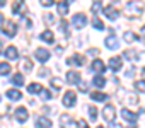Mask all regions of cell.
Here are the masks:
<instances>
[{
    "label": "cell",
    "instance_id": "6da1fadb",
    "mask_svg": "<svg viewBox=\"0 0 145 128\" xmlns=\"http://www.w3.org/2000/svg\"><path fill=\"white\" fill-rule=\"evenodd\" d=\"M143 7H145V4H143V0H131V2H128L126 4V16H133V17H138V16H142V12H143Z\"/></svg>",
    "mask_w": 145,
    "mask_h": 128
},
{
    "label": "cell",
    "instance_id": "7a4b0ae2",
    "mask_svg": "<svg viewBox=\"0 0 145 128\" xmlns=\"http://www.w3.org/2000/svg\"><path fill=\"white\" fill-rule=\"evenodd\" d=\"M103 116H104V120H106L108 123H113V121H114V116H116V109H114V106H111V104L104 106V109H103Z\"/></svg>",
    "mask_w": 145,
    "mask_h": 128
},
{
    "label": "cell",
    "instance_id": "3957f363",
    "mask_svg": "<svg viewBox=\"0 0 145 128\" xmlns=\"http://www.w3.org/2000/svg\"><path fill=\"white\" fill-rule=\"evenodd\" d=\"M67 63H68V65H75V67H80V65H86V58H84L82 55L75 53V55H72V56L67 60Z\"/></svg>",
    "mask_w": 145,
    "mask_h": 128
},
{
    "label": "cell",
    "instance_id": "277c9868",
    "mask_svg": "<svg viewBox=\"0 0 145 128\" xmlns=\"http://www.w3.org/2000/svg\"><path fill=\"white\" fill-rule=\"evenodd\" d=\"M75 99H77V94H75L74 91H67L65 96H63V104H65L67 108H72V106L75 104Z\"/></svg>",
    "mask_w": 145,
    "mask_h": 128
},
{
    "label": "cell",
    "instance_id": "5b68a950",
    "mask_svg": "<svg viewBox=\"0 0 145 128\" xmlns=\"http://www.w3.org/2000/svg\"><path fill=\"white\" fill-rule=\"evenodd\" d=\"M61 128H79V123H75L72 120V116L63 114L61 116Z\"/></svg>",
    "mask_w": 145,
    "mask_h": 128
},
{
    "label": "cell",
    "instance_id": "8992f818",
    "mask_svg": "<svg viewBox=\"0 0 145 128\" xmlns=\"http://www.w3.org/2000/svg\"><path fill=\"white\" fill-rule=\"evenodd\" d=\"M72 22H74L75 27L80 29V27H84V26L87 24V17H86V14L80 12V14H75V16H74V21H72Z\"/></svg>",
    "mask_w": 145,
    "mask_h": 128
},
{
    "label": "cell",
    "instance_id": "52a82bcc",
    "mask_svg": "<svg viewBox=\"0 0 145 128\" xmlns=\"http://www.w3.org/2000/svg\"><path fill=\"white\" fill-rule=\"evenodd\" d=\"M103 12H104V16H106L108 19H111V21H116V19L120 17V10H116L113 5H111V7H104Z\"/></svg>",
    "mask_w": 145,
    "mask_h": 128
},
{
    "label": "cell",
    "instance_id": "ba28073f",
    "mask_svg": "<svg viewBox=\"0 0 145 128\" xmlns=\"http://www.w3.org/2000/svg\"><path fill=\"white\" fill-rule=\"evenodd\" d=\"M27 118H29V113H27L26 108H17V109H16V120H17L19 123H26Z\"/></svg>",
    "mask_w": 145,
    "mask_h": 128
},
{
    "label": "cell",
    "instance_id": "9c48e42d",
    "mask_svg": "<svg viewBox=\"0 0 145 128\" xmlns=\"http://www.w3.org/2000/svg\"><path fill=\"white\" fill-rule=\"evenodd\" d=\"M4 33H5L9 38H14L16 33H17V24H16V22H7V24L4 26Z\"/></svg>",
    "mask_w": 145,
    "mask_h": 128
},
{
    "label": "cell",
    "instance_id": "30bf717a",
    "mask_svg": "<svg viewBox=\"0 0 145 128\" xmlns=\"http://www.w3.org/2000/svg\"><path fill=\"white\" fill-rule=\"evenodd\" d=\"M104 44H106L109 50H116V48L120 46V39H118L116 36H108V38L104 39Z\"/></svg>",
    "mask_w": 145,
    "mask_h": 128
},
{
    "label": "cell",
    "instance_id": "8fae6325",
    "mask_svg": "<svg viewBox=\"0 0 145 128\" xmlns=\"http://www.w3.org/2000/svg\"><path fill=\"white\" fill-rule=\"evenodd\" d=\"M121 65H123V60L120 58V56H113V58H109V69L111 70H120L121 69Z\"/></svg>",
    "mask_w": 145,
    "mask_h": 128
},
{
    "label": "cell",
    "instance_id": "7c38bea8",
    "mask_svg": "<svg viewBox=\"0 0 145 128\" xmlns=\"http://www.w3.org/2000/svg\"><path fill=\"white\" fill-rule=\"evenodd\" d=\"M34 56H36L39 61H46V60L50 58V51L44 50V48H38V50L34 51Z\"/></svg>",
    "mask_w": 145,
    "mask_h": 128
},
{
    "label": "cell",
    "instance_id": "4fadbf2b",
    "mask_svg": "<svg viewBox=\"0 0 145 128\" xmlns=\"http://www.w3.org/2000/svg\"><path fill=\"white\" fill-rule=\"evenodd\" d=\"M121 116H123L128 123H135V121H137V114H135V113H131V111H130V109H126V108H123V109H121Z\"/></svg>",
    "mask_w": 145,
    "mask_h": 128
},
{
    "label": "cell",
    "instance_id": "5bb4252c",
    "mask_svg": "<svg viewBox=\"0 0 145 128\" xmlns=\"http://www.w3.org/2000/svg\"><path fill=\"white\" fill-rule=\"evenodd\" d=\"M67 82H68V84H79V82H80V75H79V72L70 70V72L67 74Z\"/></svg>",
    "mask_w": 145,
    "mask_h": 128
},
{
    "label": "cell",
    "instance_id": "9a60e30c",
    "mask_svg": "<svg viewBox=\"0 0 145 128\" xmlns=\"http://www.w3.org/2000/svg\"><path fill=\"white\" fill-rule=\"evenodd\" d=\"M4 53H5L7 60H17V58H19V53H17V48H16V46H9Z\"/></svg>",
    "mask_w": 145,
    "mask_h": 128
},
{
    "label": "cell",
    "instance_id": "2e32d148",
    "mask_svg": "<svg viewBox=\"0 0 145 128\" xmlns=\"http://www.w3.org/2000/svg\"><path fill=\"white\" fill-rule=\"evenodd\" d=\"M36 128H50L51 126V120H48V118H36Z\"/></svg>",
    "mask_w": 145,
    "mask_h": 128
},
{
    "label": "cell",
    "instance_id": "e0dca14e",
    "mask_svg": "<svg viewBox=\"0 0 145 128\" xmlns=\"http://www.w3.org/2000/svg\"><path fill=\"white\" fill-rule=\"evenodd\" d=\"M39 38L44 41V43H55V36H53V33L48 29V31H43L41 34H39Z\"/></svg>",
    "mask_w": 145,
    "mask_h": 128
},
{
    "label": "cell",
    "instance_id": "ac0fdd59",
    "mask_svg": "<svg viewBox=\"0 0 145 128\" xmlns=\"http://www.w3.org/2000/svg\"><path fill=\"white\" fill-rule=\"evenodd\" d=\"M92 70H94V72H97V74H101V72H104V70H106V65H104L101 60H94V61H92Z\"/></svg>",
    "mask_w": 145,
    "mask_h": 128
},
{
    "label": "cell",
    "instance_id": "d6986e66",
    "mask_svg": "<svg viewBox=\"0 0 145 128\" xmlns=\"http://www.w3.org/2000/svg\"><path fill=\"white\" fill-rule=\"evenodd\" d=\"M7 97H9L10 101H19V99L22 97V94H21L17 89H9V91H7Z\"/></svg>",
    "mask_w": 145,
    "mask_h": 128
},
{
    "label": "cell",
    "instance_id": "ffe728a7",
    "mask_svg": "<svg viewBox=\"0 0 145 128\" xmlns=\"http://www.w3.org/2000/svg\"><path fill=\"white\" fill-rule=\"evenodd\" d=\"M41 91H43V87H41V84H38V82H33V84L27 86V92H31V94H39Z\"/></svg>",
    "mask_w": 145,
    "mask_h": 128
},
{
    "label": "cell",
    "instance_id": "44dd1931",
    "mask_svg": "<svg viewBox=\"0 0 145 128\" xmlns=\"http://www.w3.org/2000/svg\"><path fill=\"white\" fill-rule=\"evenodd\" d=\"M24 10V0H16L14 5H12V12L14 14H21Z\"/></svg>",
    "mask_w": 145,
    "mask_h": 128
},
{
    "label": "cell",
    "instance_id": "7402d4cb",
    "mask_svg": "<svg viewBox=\"0 0 145 128\" xmlns=\"http://www.w3.org/2000/svg\"><path fill=\"white\" fill-rule=\"evenodd\" d=\"M125 58H128L130 61H137V60H138L137 50H126V51H125Z\"/></svg>",
    "mask_w": 145,
    "mask_h": 128
},
{
    "label": "cell",
    "instance_id": "603a6c76",
    "mask_svg": "<svg viewBox=\"0 0 145 128\" xmlns=\"http://www.w3.org/2000/svg\"><path fill=\"white\" fill-rule=\"evenodd\" d=\"M123 38H125L126 43H131V41H137V39H138V36H137L133 31H126V33L123 34Z\"/></svg>",
    "mask_w": 145,
    "mask_h": 128
},
{
    "label": "cell",
    "instance_id": "cb8c5ba5",
    "mask_svg": "<svg viewBox=\"0 0 145 128\" xmlns=\"http://www.w3.org/2000/svg\"><path fill=\"white\" fill-rule=\"evenodd\" d=\"M92 82H94L96 87H104V86H106V79H104L103 75H96V77L92 79Z\"/></svg>",
    "mask_w": 145,
    "mask_h": 128
},
{
    "label": "cell",
    "instance_id": "d4e9b609",
    "mask_svg": "<svg viewBox=\"0 0 145 128\" xmlns=\"http://www.w3.org/2000/svg\"><path fill=\"white\" fill-rule=\"evenodd\" d=\"M10 65L9 63H5V61H0V74L2 75H7V74H10Z\"/></svg>",
    "mask_w": 145,
    "mask_h": 128
},
{
    "label": "cell",
    "instance_id": "484cf974",
    "mask_svg": "<svg viewBox=\"0 0 145 128\" xmlns=\"http://www.w3.org/2000/svg\"><path fill=\"white\" fill-rule=\"evenodd\" d=\"M21 69H22L24 72H31V70H33V63H31V60H29V58H24V60H22Z\"/></svg>",
    "mask_w": 145,
    "mask_h": 128
},
{
    "label": "cell",
    "instance_id": "4316f807",
    "mask_svg": "<svg viewBox=\"0 0 145 128\" xmlns=\"http://www.w3.org/2000/svg\"><path fill=\"white\" fill-rule=\"evenodd\" d=\"M67 12H68V4L67 2H58V14L65 16Z\"/></svg>",
    "mask_w": 145,
    "mask_h": 128
},
{
    "label": "cell",
    "instance_id": "83f0119b",
    "mask_svg": "<svg viewBox=\"0 0 145 128\" xmlns=\"http://www.w3.org/2000/svg\"><path fill=\"white\" fill-rule=\"evenodd\" d=\"M91 96H92L94 101H106L108 99V94L106 92H92Z\"/></svg>",
    "mask_w": 145,
    "mask_h": 128
},
{
    "label": "cell",
    "instance_id": "f1b7e54d",
    "mask_svg": "<svg viewBox=\"0 0 145 128\" xmlns=\"http://www.w3.org/2000/svg\"><path fill=\"white\" fill-rule=\"evenodd\" d=\"M10 80H12V84H16V86H24V79H22L21 74H16Z\"/></svg>",
    "mask_w": 145,
    "mask_h": 128
},
{
    "label": "cell",
    "instance_id": "f546056e",
    "mask_svg": "<svg viewBox=\"0 0 145 128\" xmlns=\"http://www.w3.org/2000/svg\"><path fill=\"white\" fill-rule=\"evenodd\" d=\"M60 31H61L65 36H68V22H67V21H60Z\"/></svg>",
    "mask_w": 145,
    "mask_h": 128
},
{
    "label": "cell",
    "instance_id": "4dcf8cb0",
    "mask_svg": "<svg viewBox=\"0 0 145 128\" xmlns=\"http://www.w3.org/2000/svg\"><path fill=\"white\" fill-rule=\"evenodd\" d=\"M50 84H51L55 89H61V86H63V82H61L60 79H56V77H55V79H50Z\"/></svg>",
    "mask_w": 145,
    "mask_h": 128
},
{
    "label": "cell",
    "instance_id": "1f68e13d",
    "mask_svg": "<svg viewBox=\"0 0 145 128\" xmlns=\"http://www.w3.org/2000/svg\"><path fill=\"white\" fill-rule=\"evenodd\" d=\"M92 26H94L96 29H99V31H101V29H104V24H103L97 17H94V19H92Z\"/></svg>",
    "mask_w": 145,
    "mask_h": 128
},
{
    "label": "cell",
    "instance_id": "d6a6232c",
    "mask_svg": "<svg viewBox=\"0 0 145 128\" xmlns=\"http://www.w3.org/2000/svg\"><path fill=\"white\" fill-rule=\"evenodd\" d=\"M135 89L140 91V92H145V82L143 80H137L135 82Z\"/></svg>",
    "mask_w": 145,
    "mask_h": 128
},
{
    "label": "cell",
    "instance_id": "836d02e7",
    "mask_svg": "<svg viewBox=\"0 0 145 128\" xmlns=\"http://www.w3.org/2000/svg\"><path fill=\"white\" fill-rule=\"evenodd\" d=\"M39 97H41V99H44V101H48V99L51 97V92H50V91H46V89H43V91L39 92Z\"/></svg>",
    "mask_w": 145,
    "mask_h": 128
},
{
    "label": "cell",
    "instance_id": "e575fe53",
    "mask_svg": "<svg viewBox=\"0 0 145 128\" xmlns=\"http://www.w3.org/2000/svg\"><path fill=\"white\" fill-rule=\"evenodd\" d=\"M99 10H103V9H101V0H96V2L92 4V12H94V14H97Z\"/></svg>",
    "mask_w": 145,
    "mask_h": 128
},
{
    "label": "cell",
    "instance_id": "d590c367",
    "mask_svg": "<svg viewBox=\"0 0 145 128\" xmlns=\"http://www.w3.org/2000/svg\"><path fill=\"white\" fill-rule=\"evenodd\" d=\"M89 116L92 118V121H94V120L97 118V109H96L94 106H91V108H89Z\"/></svg>",
    "mask_w": 145,
    "mask_h": 128
},
{
    "label": "cell",
    "instance_id": "8d00e7d4",
    "mask_svg": "<svg viewBox=\"0 0 145 128\" xmlns=\"http://www.w3.org/2000/svg\"><path fill=\"white\" fill-rule=\"evenodd\" d=\"M44 21H46V24H55V16H51V14H44Z\"/></svg>",
    "mask_w": 145,
    "mask_h": 128
},
{
    "label": "cell",
    "instance_id": "74e56055",
    "mask_svg": "<svg viewBox=\"0 0 145 128\" xmlns=\"http://www.w3.org/2000/svg\"><path fill=\"white\" fill-rule=\"evenodd\" d=\"M39 2H41V5H44V7H50V5H53L55 0H39Z\"/></svg>",
    "mask_w": 145,
    "mask_h": 128
},
{
    "label": "cell",
    "instance_id": "f35d334b",
    "mask_svg": "<svg viewBox=\"0 0 145 128\" xmlns=\"http://www.w3.org/2000/svg\"><path fill=\"white\" fill-rule=\"evenodd\" d=\"M79 89L82 92H87V82H79Z\"/></svg>",
    "mask_w": 145,
    "mask_h": 128
},
{
    "label": "cell",
    "instance_id": "ab89813d",
    "mask_svg": "<svg viewBox=\"0 0 145 128\" xmlns=\"http://www.w3.org/2000/svg\"><path fill=\"white\" fill-rule=\"evenodd\" d=\"M97 53H99V50H97V48H91V50H89V55H91V56H96Z\"/></svg>",
    "mask_w": 145,
    "mask_h": 128
},
{
    "label": "cell",
    "instance_id": "60d3db41",
    "mask_svg": "<svg viewBox=\"0 0 145 128\" xmlns=\"http://www.w3.org/2000/svg\"><path fill=\"white\" fill-rule=\"evenodd\" d=\"M109 128H123V126H121V125H118V123H114V121H113V123H109Z\"/></svg>",
    "mask_w": 145,
    "mask_h": 128
},
{
    "label": "cell",
    "instance_id": "b9f144b4",
    "mask_svg": "<svg viewBox=\"0 0 145 128\" xmlns=\"http://www.w3.org/2000/svg\"><path fill=\"white\" fill-rule=\"evenodd\" d=\"M48 74H50V72H48L46 69H41V70H39V75H48Z\"/></svg>",
    "mask_w": 145,
    "mask_h": 128
},
{
    "label": "cell",
    "instance_id": "7bdbcfd3",
    "mask_svg": "<svg viewBox=\"0 0 145 128\" xmlns=\"http://www.w3.org/2000/svg\"><path fill=\"white\" fill-rule=\"evenodd\" d=\"M79 126H80V128H87V123H86V121H82V120H80V121H79Z\"/></svg>",
    "mask_w": 145,
    "mask_h": 128
},
{
    "label": "cell",
    "instance_id": "ee69618b",
    "mask_svg": "<svg viewBox=\"0 0 145 128\" xmlns=\"http://www.w3.org/2000/svg\"><path fill=\"white\" fill-rule=\"evenodd\" d=\"M24 22H26V26H27V27H31V26H33V24H31V21H29V19H27V17H26V19H24Z\"/></svg>",
    "mask_w": 145,
    "mask_h": 128
},
{
    "label": "cell",
    "instance_id": "f6af8a7d",
    "mask_svg": "<svg viewBox=\"0 0 145 128\" xmlns=\"http://www.w3.org/2000/svg\"><path fill=\"white\" fill-rule=\"evenodd\" d=\"M2 26H4V16L0 14V27H2Z\"/></svg>",
    "mask_w": 145,
    "mask_h": 128
},
{
    "label": "cell",
    "instance_id": "bcb514c9",
    "mask_svg": "<svg viewBox=\"0 0 145 128\" xmlns=\"http://www.w3.org/2000/svg\"><path fill=\"white\" fill-rule=\"evenodd\" d=\"M61 51H63V48H61V46H56V53H58V55H60V53H61Z\"/></svg>",
    "mask_w": 145,
    "mask_h": 128
},
{
    "label": "cell",
    "instance_id": "7dc6e473",
    "mask_svg": "<svg viewBox=\"0 0 145 128\" xmlns=\"http://www.w3.org/2000/svg\"><path fill=\"white\" fill-rule=\"evenodd\" d=\"M4 4H5V0H0V7H2Z\"/></svg>",
    "mask_w": 145,
    "mask_h": 128
},
{
    "label": "cell",
    "instance_id": "c3c4849f",
    "mask_svg": "<svg viewBox=\"0 0 145 128\" xmlns=\"http://www.w3.org/2000/svg\"><path fill=\"white\" fill-rule=\"evenodd\" d=\"M0 55H2V43H0Z\"/></svg>",
    "mask_w": 145,
    "mask_h": 128
},
{
    "label": "cell",
    "instance_id": "681fc988",
    "mask_svg": "<svg viewBox=\"0 0 145 128\" xmlns=\"http://www.w3.org/2000/svg\"><path fill=\"white\" fill-rule=\"evenodd\" d=\"M142 33H143V34H145V26H143V27H142Z\"/></svg>",
    "mask_w": 145,
    "mask_h": 128
},
{
    "label": "cell",
    "instance_id": "f907efd6",
    "mask_svg": "<svg viewBox=\"0 0 145 128\" xmlns=\"http://www.w3.org/2000/svg\"><path fill=\"white\" fill-rule=\"evenodd\" d=\"M142 74H143V77H145V69H143V70H142Z\"/></svg>",
    "mask_w": 145,
    "mask_h": 128
},
{
    "label": "cell",
    "instance_id": "816d5d0a",
    "mask_svg": "<svg viewBox=\"0 0 145 128\" xmlns=\"http://www.w3.org/2000/svg\"><path fill=\"white\" fill-rule=\"evenodd\" d=\"M97 128H104V126H97Z\"/></svg>",
    "mask_w": 145,
    "mask_h": 128
}]
</instances>
